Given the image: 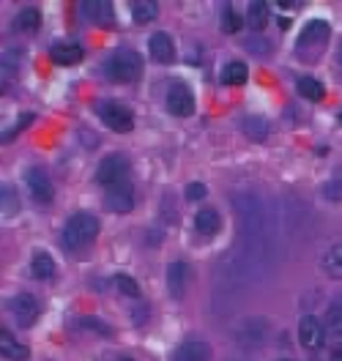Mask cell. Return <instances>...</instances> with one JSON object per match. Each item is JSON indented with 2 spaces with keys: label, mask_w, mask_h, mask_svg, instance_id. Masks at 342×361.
Masks as SVG:
<instances>
[{
  "label": "cell",
  "mask_w": 342,
  "mask_h": 361,
  "mask_svg": "<svg viewBox=\"0 0 342 361\" xmlns=\"http://www.w3.org/2000/svg\"><path fill=\"white\" fill-rule=\"evenodd\" d=\"M99 216H93L90 211H80L74 216H69V222L63 224V244L66 249L77 252V249H85L88 244L96 241L99 235Z\"/></svg>",
  "instance_id": "6da1fadb"
},
{
  "label": "cell",
  "mask_w": 342,
  "mask_h": 361,
  "mask_svg": "<svg viewBox=\"0 0 342 361\" xmlns=\"http://www.w3.org/2000/svg\"><path fill=\"white\" fill-rule=\"evenodd\" d=\"M104 74L112 82H137L143 77V58L132 49H118L107 58Z\"/></svg>",
  "instance_id": "7a4b0ae2"
},
{
  "label": "cell",
  "mask_w": 342,
  "mask_h": 361,
  "mask_svg": "<svg viewBox=\"0 0 342 361\" xmlns=\"http://www.w3.org/2000/svg\"><path fill=\"white\" fill-rule=\"evenodd\" d=\"M96 113H99V118L104 121L107 129H115V132H121V135H126V132L134 129V115H132V110L123 107V104H118V102H101V104L96 107Z\"/></svg>",
  "instance_id": "3957f363"
},
{
  "label": "cell",
  "mask_w": 342,
  "mask_h": 361,
  "mask_svg": "<svg viewBox=\"0 0 342 361\" xmlns=\"http://www.w3.org/2000/svg\"><path fill=\"white\" fill-rule=\"evenodd\" d=\"M167 110L175 118H189L195 113V96L186 82H170L167 88Z\"/></svg>",
  "instance_id": "277c9868"
},
{
  "label": "cell",
  "mask_w": 342,
  "mask_h": 361,
  "mask_svg": "<svg viewBox=\"0 0 342 361\" xmlns=\"http://www.w3.org/2000/svg\"><path fill=\"white\" fill-rule=\"evenodd\" d=\"M134 186L129 180H121L115 186H107V194H104V205L107 211L112 213H129L134 208Z\"/></svg>",
  "instance_id": "5b68a950"
},
{
  "label": "cell",
  "mask_w": 342,
  "mask_h": 361,
  "mask_svg": "<svg viewBox=\"0 0 342 361\" xmlns=\"http://www.w3.org/2000/svg\"><path fill=\"white\" fill-rule=\"evenodd\" d=\"M299 340H302V345L310 353H318L323 348V342H326V326L315 315H304L299 321Z\"/></svg>",
  "instance_id": "8992f818"
},
{
  "label": "cell",
  "mask_w": 342,
  "mask_h": 361,
  "mask_svg": "<svg viewBox=\"0 0 342 361\" xmlns=\"http://www.w3.org/2000/svg\"><path fill=\"white\" fill-rule=\"evenodd\" d=\"M126 173H129V159L121 154H110L101 159V165L96 170V180L104 186H115V183L126 180Z\"/></svg>",
  "instance_id": "52a82bcc"
},
{
  "label": "cell",
  "mask_w": 342,
  "mask_h": 361,
  "mask_svg": "<svg viewBox=\"0 0 342 361\" xmlns=\"http://www.w3.org/2000/svg\"><path fill=\"white\" fill-rule=\"evenodd\" d=\"M25 183H27V189H30V194H33V200L36 202H52V197H55V189H52V180L49 176L41 170V167H30L27 173H25Z\"/></svg>",
  "instance_id": "ba28073f"
},
{
  "label": "cell",
  "mask_w": 342,
  "mask_h": 361,
  "mask_svg": "<svg viewBox=\"0 0 342 361\" xmlns=\"http://www.w3.org/2000/svg\"><path fill=\"white\" fill-rule=\"evenodd\" d=\"M11 315H14V321H16L22 329L33 326L36 318H38V301H36V296L19 293V296L11 301Z\"/></svg>",
  "instance_id": "9c48e42d"
},
{
  "label": "cell",
  "mask_w": 342,
  "mask_h": 361,
  "mask_svg": "<svg viewBox=\"0 0 342 361\" xmlns=\"http://www.w3.org/2000/svg\"><path fill=\"white\" fill-rule=\"evenodd\" d=\"M82 14L88 22H96L99 27H112L115 22V8L107 0H96V3H82Z\"/></svg>",
  "instance_id": "30bf717a"
},
{
  "label": "cell",
  "mask_w": 342,
  "mask_h": 361,
  "mask_svg": "<svg viewBox=\"0 0 342 361\" xmlns=\"http://www.w3.org/2000/svg\"><path fill=\"white\" fill-rule=\"evenodd\" d=\"M82 47L80 44H71V41H58V44H52L49 47V58H52V63H58V66H77L80 60H82Z\"/></svg>",
  "instance_id": "8fae6325"
},
{
  "label": "cell",
  "mask_w": 342,
  "mask_h": 361,
  "mask_svg": "<svg viewBox=\"0 0 342 361\" xmlns=\"http://www.w3.org/2000/svg\"><path fill=\"white\" fill-rule=\"evenodd\" d=\"M148 52L156 63H173L175 60V44L167 33H154L148 41Z\"/></svg>",
  "instance_id": "7c38bea8"
},
{
  "label": "cell",
  "mask_w": 342,
  "mask_h": 361,
  "mask_svg": "<svg viewBox=\"0 0 342 361\" xmlns=\"http://www.w3.org/2000/svg\"><path fill=\"white\" fill-rule=\"evenodd\" d=\"M173 361H211V348L203 340H186L181 348H175Z\"/></svg>",
  "instance_id": "4fadbf2b"
},
{
  "label": "cell",
  "mask_w": 342,
  "mask_h": 361,
  "mask_svg": "<svg viewBox=\"0 0 342 361\" xmlns=\"http://www.w3.org/2000/svg\"><path fill=\"white\" fill-rule=\"evenodd\" d=\"M329 36H332V27H329V22H323V19H313L304 30H302V36H299V47H310V44H323V41H329Z\"/></svg>",
  "instance_id": "5bb4252c"
},
{
  "label": "cell",
  "mask_w": 342,
  "mask_h": 361,
  "mask_svg": "<svg viewBox=\"0 0 342 361\" xmlns=\"http://www.w3.org/2000/svg\"><path fill=\"white\" fill-rule=\"evenodd\" d=\"M222 227V216L214 211V208H203L195 213V230L200 235H217Z\"/></svg>",
  "instance_id": "9a60e30c"
},
{
  "label": "cell",
  "mask_w": 342,
  "mask_h": 361,
  "mask_svg": "<svg viewBox=\"0 0 342 361\" xmlns=\"http://www.w3.org/2000/svg\"><path fill=\"white\" fill-rule=\"evenodd\" d=\"M0 353H3L5 359H11V361H25L27 359V348H25V345H19L8 329H3V331H0Z\"/></svg>",
  "instance_id": "2e32d148"
},
{
  "label": "cell",
  "mask_w": 342,
  "mask_h": 361,
  "mask_svg": "<svg viewBox=\"0 0 342 361\" xmlns=\"http://www.w3.org/2000/svg\"><path fill=\"white\" fill-rule=\"evenodd\" d=\"M186 277H189L186 263H170V268H167V288H170V296H175V299H178V296L184 293Z\"/></svg>",
  "instance_id": "e0dca14e"
},
{
  "label": "cell",
  "mask_w": 342,
  "mask_h": 361,
  "mask_svg": "<svg viewBox=\"0 0 342 361\" xmlns=\"http://www.w3.org/2000/svg\"><path fill=\"white\" fill-rule=\"evenodd\" d=\"M266 22H269V3L252 0L249 8H247V25H249L252 30H263Z\"/></svg>",
  "instance_id": "ac0fdd59"
},
{
  "label": "cell",
  "mask_w": 342,
  "mask_h": 361,
  "mask_svg": "<svg viewBox=\"0 0 342 361\" xmlns=\"http://www.w3.org/2000/svg\"><path fill=\"white\" fill-rule=\"evenodd\" d=\"M38 25H41V14H38V8H33V5L22 8V11L16 14V19H14V27H16L19 33H33V30H38Z\"/></svg>",
  "instance_id": "d6986e66"
},
{
  "label": "cell",
  "mask_w": 342,
  "mask_h": 361,
  "mask_svg": "<svg viewBox=\"0 0 342 361\" xmlns=\"http://www.w3.org/2000/svg\"><path fill=\"white\" fill-rule=\"evenodd\" d=\"M30 271L36 279H49V277H55V260L47 252H36L30 260Z\"/></svg>",
  "instance_id": "ffe728a7"
},
{
  "label": "cell",
  "mask_w": 342,
  "mask_h": 361,
  "mask_svg": "<svg viewBox=\"0 0 342 361\" xmlns=\"http://www.w3.org/2000/svg\"><path fill=\"white\" fill-rule=\"evenodd\" d=\"M156 14H159V5H156L154 0H137V3H132V16H134L137 25H148V22H154Z\"/></svg>",
  "instance_id": "44dd1931"
},
{
  "label": "cell",
  "mask_w": 342,
  "mask_h": 361,
  "mask_svg": "<svg viewBox=\"0 0 342 361\" xmlns=\"http://www.w3.org/2000/svg\"><path fill=\"white\" fill-rule=\"evenodd\" d=\"M247 77H249L247 63H241V60H230V63L225 66V71H222V85H244Z\"/></svg>",
  "instance_id": "7402d4cb"
},
{
  "label": "cell",
  "mask_w": 342,
  "mask_h": 361,
  "mask_svg": "<svg viewBox=\"0 0 342 361\" xmlns=\"http://www.w3.org/2000/svg\"><path fill=\"white\" fill-rule=\"evenodd\" d=\"M323 268H326L329 277L342 279V244H334V246L326 249V255H323Z\"/></svg>",
  "instance_id": "603a6c76"
},
{
  "label": "cell",
  "mask_w": 342,
  "mask_h": 361,
  "mask_svg": "<svg viewBox=\"0 0 342 361\" xmlns=\"http://www.w3.org/2000/svg\"><path fill=\"white\" fill-rule=\"evenodd\" d=\"M299 93L304 96V99H310V102H321L323 99V85L315 80V77H302L299 80Z\"/></svg>",
  "instance_id": "cb8c5ba5"
},
{
  "label": "cell",
  "mask_w": 342,
  "mask_h": 361,
  "mask_svg": "<svg viewBox=\"0 0 342 361\" xmlns=\"http://www.w3.org/2000/svg\"><path fill=\"white\" fill-rule=\"evenodd\" d=\"M241 126H244L247 135H252V137H258V140H263V137L269 135V124H266L263 118H244Z\"/></svg>",
  "instance_id": "d4e9b609"
},
{
  "label": "cell",
  "mask_w": 342,
  "mask_h": 361,
  "mask_svg": "<svg viewBox=\"0 0 342 361\" xmlns=\"http://www.w3.org/2000/svg\"><path fill=\"white\" fill-rule=\"evenodd\" d=\"M326 329L332 334L342 337V304H332L329 312H326Z\"/></svg>",
  "instance_id": "484cf974"
},
{
  "label": "cell",
  "mask_w": 342,
  "mask_h": 361,
  "mask_svg": "<svg viewBox=\"0 0 342 361\" xmlns=\"http://www.w3.org/2000/svg\"><path fill=\"white\" fill-rule=\"evenodd\" d=\"M241 25H244V19L233 11V5H225V11H222V30L236 33V30H241Z\"/></svg>",
  "instance_id": "4316f807"
},
{
  "label": "cell",
  "mask_w": 342,
  "mask_h": 361,
  "mask_svg": "<svg viewBox=\"0 0 342 361\" xmlns=\"http://www.w3.org/2000/svg\"><path fill=\"white\" fill-rule=\"evenodd\" d=\"M115 288H118L121 293L132 296V299H137V296H140V288H137V282H134L132 277H126V274H118V277H115Z\"/></svg>",
  "instance_id": "83f0119b"
},
{
  "label": "cell",
  "mask_w": 342,
  "mask_h": 361,
  "mask_svg": "<svg viewBox=\"0 0 342 361\" xmlns=\"http://www.w3.org/2000/svg\"><path fill=\"white\" fill-rule=\"evenodd\" d=\"M14 211H16V205H14V189H11V186H3V213L11 216Z\"/></svg>",
  "instance_id": "f1b7e54d"
},
{
  "label": "cell",
  "mask_w": 342,
  "mask_h": 361,
  "mask_svg": "<svg viewBox=\"0 0 342 361\" xmlns=\"http://www.w3.org/2000/svg\"><path fill=\"white\" fill-rule=\"evenodd\" d=\"M323 194H326L329 200H342V178L329 180V183L323 186Z\"/></svg>",
  "instance_id": "f546056e"
},
{
  "label": "cell",
  "mask_w": 342,
  "mask_h": 361,
  "mask_svg": "<svg viewBox=\"0 0 342 361\" xmlns=\"http://www.w3.org/2000/svg\"><path fill=\"white\" fill-rule=\"evenodd\" d=\"M206 197V186L203 183H189L186 186V200H203Z\"/></svg>",
  "instance_id": "4dcf8cb0"
},
{
  "label": "cell",
  "mask_w": 342,
  "mask_h": 361,
  "mask_svg": "<svg viewBox=\"0 0 342 361\" xmlns=\"http://www.w3.org/2000/svg\"><path fill=\"white\" fill-rule=\"evenodd\" d=\"M329 361H342V345H334L329 351Z\"/></svg>",
  "instance_id": "1f68e13d"
},
{
  "label": "cell",
  "mask_w": 342,
  "mask_h": 361,
  "mask_svg": "<svg viewBox=\"0 0 342 361\" xmlns=\"http://www.w3.org/2000/svg\"><path fill=\"white\" fill-rule=\"evenodd\" d=\"M118 361H132V359H118Z\"/></svg>",
  "instance_id": "d6a6232c"
},
{
  "label": "cell",
  "mask_w": 342,
  "mask_h": 361,
  "mask_svg": "<svg viewBox=\"0 0 342 361\" xmlns=\"http://www.w3.org/2000/svg\"><path fill=\"white\" fill-rule=\"evenodd\" d=\"M280 361H293V359H280Z\"/></svg>",
  "instance_id": "836d02e7"
},
{
  "label": "cell",
  "mask_w": 342,
  "mask_h": 361,
  "mask_svg": "<svg viewBox=\"0 0 342 361\" xmlns=\"http://www.w3.org/2000/svg\"><path fill=\"white\" fill-rule=\"evenodd\" d=\"M340 124H342V113H340Z\"/></svg>",
  "instance_id": "e575fe53"
}]
</instances>
